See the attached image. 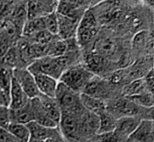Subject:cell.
<instances>
[{
    "mask_svg": "<svg viewBox=\"0 0 154 142\" xmlns=\"http://www.w3.org/2000/svg\"><path fill=\"white\" fill-rule=\"evenodd\" d=\"M69 65V58L64 54L59 57L43 56L36 59L28 66L31 73H42L59 79Z\"/></svg>",
    "mask_w": 154,
    "mask_h": 142,
    "instance_id": "obj_1",
    "label": "cell"
},
{
    "mask_svg": "<svg viewBox=\"0 0 154 142\" xmlns=\"http://www.w3.org/2000/svg\"><path fill=\"white\" fill-rule=\"evenodd\" d=\"M94 77V74L83 67H72L66 68L60 77V82L63 83L75 92L81 93L86 85Z\"/></svg>",
    "mask_w": 154,
    "mask_h": 142,
    "instance_id": "obj_2",
    "label": "cell"
},
{
    "mask_svg": "<svg viewBox=\"0 0 154 142\" xmlns=\"http://www.w3.org/2000/svg\"><path fill=\"white\" fill-rule=\"evenodd\" d=\"M54 98L61 111L79 113L84 109L80 100V94L70 89L61 82H58Z\"/></svg>",
    "mask_w": 154,
    "mask_h": 142,
    "instance_id": "obj_3",
    "label": "cell"
},
{
    "mask_svg": "<svg viewBox=\"0 0 154 142\" xmlns=\"http://www.w3.org/2000/svg\"><path fill=\"white\" fill-rule=\"evenodd\" d=\"M97 21L95 14L88 10L86 11L81 19L79 21L76 34L78 43L86 45L89 43L97 35Z\"/></svg>",
    "mask_w": 154,
    "mask_h": 142,
    "instance_id": "obj_4",
    "label": "cell"
},
{
    "mask_svg": "<svg viewBox=\"0 0 154 142\" xmlns=\"http://www.w3.org/2000/svg\"><path fill=\"white\" fill-rule=\"evenodd\" d=\"M13 77L30 99L37 97L39 95L40 93L37 88L34 77L32 74L28 70V68H13Z\"/></svg>",
    "mask_w": 154,
    "mask_h": 142,
    "instance_id": "obj_5",
    "label": "cell"
},
{
    "mask_svg": "<svg viewBox=\"0 0 154 142\" xmlns=\"http://www.w3.org/2000/svg\"><path fill=\"white\" fill-rule=\"evenodd\" d=\"M78 113L61 111L59 126L63 135L68 139H75L79 132V119L77 115Z\"/></svg>",
    "mask_w": 154,
    "mask_h": 142,
    "instance_id": "obj_6",
    "label": "cell"
},
{
    "mask_svg": "<svg viewBox=\"0 0 154 142\" xmlns=\"http://www.w3.org/2000/svg\"><path fill=\"white\" fill-rule=\"evenodd\" d=\"M153 140V122L151 120H142L136 129L127 138L126 142H152Z\"/></svg>",
    "mask_w": 154,
    "mask_h": 142,
    "instance_id": "obj_7",
    "label": "cell"
},
{
    "mask_svg": "<svg viewBox=\"0 0 154 142\" xmlns=\"http://www.w3.org/2000/svg\"><path fill=\"white\" fill-rule=\"evenodd\" d=\"M32 74L34 77L39 93L46 96L54 97L58 86V81H57L58 79L42 73H32Z\"/></svg>",
    "mask_w": 154,
    "mask_h": 142,
    "instance_id": "obj_8",
    "label": "cell"
},
{
    "mask_svg": "<svg viewBox=\"0 0 154 142\" xmlns=\"http://www.w3.org/2000/svg\"><path fill=\"white\" fill-rule=\"evenodd\" d=\"M29 101H30V98L23 92V90L21 88L19 84L16 82V80L13 77L11 87H10V91H9L8 107L13 110L19 109V108L26 105Z\"/></svg>",
    "mask_w": 154,
    "mask_h": 142,
    "instance_id": "obj_9",
    "label": "cell"
},
{
    "mask_svg": "<svg viewBox=\"0 0 154 142\" xmlns=\"http://www.w3.org/2000/svg\"><path fill=\"white\" fill-rule=\"evenodd\" d=\"M58 14L59 21V32L58 35L62 40L71 39L74 34H76L77 27H78V18L68 17L61 14Z\"/></svg>",
    "mask_w": 154,
    "mask_h": 142,
    "instance_id": "obj_10",
    "label": "cell"
},
{
    "mask_svg": "<svg viewBox=\"0 0 154 142\" xmlns=\"http://www.w3.org/2000/svg\"><path fill=\"white\" fill-rule=\"evenodd\" d=\"M38 98L46 114L51 120H53L56 123H58V126H59V122H60V115H61V109L60 105L58 104L56 99L54 97L46 96L41 94H39Z\"/></svg>",
    "mask_w": 154,
    "mask_h": 142,
    "instance_id": "obj_11",
    "label": "cell"
},
{
    "mask_svg": "<svg viewBox=\"0 0 154 142\" xmlns=\"http://www.w3.org/2000/svg\"><path fill=\"white\" fill-rule=\"evenodd\" d=\"M26 125L30 131L32 139L38 140H47L50 138L56 135V131H55L56 128L45 127L35 121H31L28 123H26Z\"/></svg>",
    "mask_w": 154,
    "mask_h": 142,
    "instance_id": "obj_12",
    "label": "cell"
},
{
    "mask_svg": "<svg viewBox=\"0 0 154 142\" xmlns=\"http://www.w3.org/2000/svg\"><path fill=\"white\" fill-rule=\"evenodd\" d=\"M141 121L142 120H140L138 116H122L116 120L115 130L123 136L128 138L139 125Z\"/></svg>",
    "mask_w": 154,
    "mask_h": 142,
    "instance_id": "obj_13",
    "label": "cell"
},
{
    "mask_svg": "<svg viewBox=\"0 0 154 142\" xmlns=\"http://www.w3.org/2000/svg\"><path fill=\"white\" fill-rule=\"evenodd\" d=\"M80 100L84 109L88 112H90L95 114H100L101 113L106 111V104L105 102L98 97L91 96L83 93H80Z\"/></svg>",
    "mask_w": 154,
    "mask_h": 142,
    "instance_id": "obj_14",
    "label": "cell"
},
{
    "mask_svg": "<svg viewBox=\"0 0 154 142\" xmlns=\"http://www.w3.org/2000/svg\"><path fill=\"white\" fill-rule=\"evenodd\" d=\"M10 109V108H9ZM11 122L26 124L31 121H33V113L30 104V101L26 105L19 109H10Z\"/></svg>",
    "mask_w": 154,
    "mask_h": 142,
    "instance_id": "obj_15",
    "label": "cell"
},
{
    "mask_svg": "<svg viewBox=\"0 0 154 142\" xmlns=\"http://www.w3.org/2000/svg\"><path fill=\"white\" fill-rule=\"evenodd\" d=\"M142 108L143 107L139 106L127 97L118 101L115 104V110L122 113L123 116H138L143 110Z\"/></svg>",
    "mask_w": 154,
    "mask_h": 142,
    "instance_id": "obj_16",
    "label": "cell"
},
{
    "mask_svg": "<svg viewBox=\"0 0 154 142\" xmlns=\"http://www.w3.org/2000/svg\"><path fill=\"white\" fill-rule=\"evenodd\" d=\"M6 130L18 142H29L31 139L30 131L26 124L11 122Z\"/></svg>",
    "mask_w": 154,
    "mask_h": 142,
    "instance_id": "obj_17",
    "label": "cell"
},
{
    "mask_svg": "<svg viewBox=\"0 0 154 142\" xmlns=\"http://www.w3.org/2000/svg\"><path fill=\"white\" fill-rule=\"evenodd\" d=\"M83 94L101 98L107 93V89L106 85L99 79H96L94 77L90 79V81L86 85L83 91ZM102 99V98H101Z\"/></svg>",
    "mask_w": 154,
    "mask_h": 142,
    "instance_id": "obj_18",
    "label": "cell"
},
{
    "mask_svg": "<svg viewBox=\"0 0 154 142\" xmlns=\"http://www.w3.org/2000/svg\"><path fill=\"white\" fill-rule=\"evenodd\" d=\"M13 80V68L0 61V88L9 101V91Z\"/></svg>",
    "mask_w": 154,
    "mask_h": 142,
    "instance_id": "obj_19",
    "label": "cell"
},
{
    "mask_svg": "<svg viewBox=\"0 0 154 142\" xmlns=\"http://www.w3.org/2000/svg\"><path fill=\"white\" fill-rule=\"evenodd\" d=\"M98 119H99V124H98L97 134L109 132L116 129V119H115V117L111 113H107L106 111L98 114Z\"/></svg>",
    "mask_w": 154,
    "mask_h": 142,
    "instance_id": "obj_20",
    "label": "cell"
},
{
    "mask_svg": "<svg viewBox=\"0 0 154 142\" xmlns=\"http://www.w3.org/2000/svg\"><path fill=\"white\" fill-rule=\"evenodd\" d=\"M98 124H99V119L98 115L92 113L90 112H88V113L84 114V117L79 121V128L83 130L85 132H97L98 130Z\"/></svg>",
    "mask_w": 154,
    "mask_h": 142,
    "instance_id": "obj_21",
    "label": "cell"
},
{
    "mask_svg": "<svg viewBox=\"0 0 154 142\" xmlns=\"http://www.w3.org/2000/svg\"><path fill=\"white\" fill-rule=\"evenodd\" d=\"M134 103L143 108H152L153 106V95L152 92H143L137 95L127 96Z\"/></svg>",
    "mask_w": 154,
    "mask_h": 142,
    "instance_id": "obj_22",
    "label": "cell"
},
{
    "mask_svg": "<svg viewBox=\"0 0 154 142\" xmlns=\"http://www.w3.org/2000/svg\"><path fill=\"white\" fill-rule=\"evenodd\" d=\"M44 23V29L52 35H58L59 32V21L58 14L55 12L49 13L42 16Z\"/></svg>",
    "mask_w": 154,
    "mask_h": 142,
    "instance_id": "obj_23",
    "label": "cell"
},
{
    "mask_svg": "<svg viewBox=\"0 0 154 142\" xmlns=\"http://www.w3.org/2000/svg\"><path fill=\"white\" fill-rule=\"evenodd\" d=\"M57 14L68 17L78 18V7L75 4L68 0L60 1L57 5Z\"/></svg>",
    "mask_w": 154,
    "mask_h": 142,
    "instance_id": "obj_24",
    "label": "cell"
},
{
    "mask_svg": "<svg viewBox=\"0 0 154 142\" xmlns=\"http://www.w3.org/2000/svg\"><path fill=\"white\" fill-rule=\"evenodd\" d=\"M116 48V44L115 41H113L111 39L106 38L101 41H99L96 46L97 49V54L100 56H107V55H112Z\"/></svg>",
    "mask_w": 154,
    "mask_h": 142,
    "instance_id": "obj_25",
    "label": "cell"
},
{
    "mask_svg": "<svg viewBox=\"0 0 154 142\" xmlns=\"http://www.w3.org/2000/svg\"><path fill=\"white\" fill-rule=\"evenodd\" d=\"M98 136H99L98 139L99 142H126L127 140L126 137L123 136L116 130L109 132L98 134Z\"/></svg>",
    "mask_w": 154,
    "mask_h": 142,
    "instance_id": "obj_26",
    "label": "cell"
},
{
    "mask_svg": "<svg viewBox=\"0 0 154 142\" xmlns=\"http://www.w3.org/2000/svg\"><path fill=\"white\" fill-rule=\"evenodd\" d=\"M10 119V109L6 105H0V128L7 129Z\"/></svg>",
    "mask_w": 154,
    "mask_h": 142,
    "instance_id": "obj_27",
    "label": "cell"
},
{
    "mask_svg": "<svg viewBox=\"0 0 154 142\" xmlns=\"http://www.w3.org/2000/svg\"><path fill=\"white\" fill-rule=\"evenodd\" d=\"M146 86L143 80H137L134 81L132 85H130V86L128 87V95H137L140 93L144 92Z\"/></svg>",
    "mask_w": 154,
    "mask_h": 142,
    "instance_id": "obj_28",
    "label": "cell"
},
{
    "mask_svg": "<svg viewBox=\"0 0 154 142\" xmlns=\"http://www.w3.org/2000/svg\"><path fill=\"white\" fill-rule=\"evenodd\" d=\"M0 142H18L14 137L4 128H0Z\"/></svg>",
    "mask_w": 154,
    "mask_h": 142,
    "instance_id": "obj_29",
    "label": "cell"
},
{
    "mask_svg": "<svg viewBox=\"0 0 154 142\" xmlns=\"http://www.w3.org/2000/svg\"><path fill=\"white\" fill-rule=\"evenodd\" d=\"M11 47V44L9 43V40L6 38L0 39V59L4 57V55L6 53V51Z\"/></svg>",
    "mask_w": 154,
    "mask_h": 142,
    "instance_id": "obj_30",
    "label": "cell"
},
{
    "mask_svg": "<svg viewBox=\"0 0 154 142\" xmlns=\"http://www.w3.org/2000/svg\"><path fill=\"white\" fill-rule=\"evenodd\" d=\"M144 83H145L147 90L152 93V91H153V73H152V70H151L147 74Z\"/></svg>",
    "mask_w": 154,
    "mask_h": 142,
    "instance_id": "obj_31",
    "label": "cell"
},
{
    "mask_svg": "<svg viewBox=\"0 0 154 142\" xmlns=\"http://www.w3.org/2000/svg\"><path fill=\"white\" fill-rule=\"evenodd\" d=\"M145 41H146L145 32H140L134 38V45L137 47H141L145 43Z\"/></svg>",
    "mask_w": 154,
    "mask_h": 142,
    "instance_id": "obj_32",
    "label": "cell"
},
{
    "mask_svg": "<svg viewBox=\"0 0 154 142\" xmlns=\"http://www.w3.org/2000/svg\"><path fill=\"white\" fill-rule=\"evenodd\" d=\"M8 104H9L8 99L3 94H0V105H6V106H8Z\"/></svg>",
    "mask_w": 154,
    "mask_h": 142,
    "instance_id": "obj_33",
    "label": "cell"
},
{
    "mask_svg": "<svg viewBox=\"0 0 154 142\" xmlns=\"http://www.w3.org/2000/svg\"><path fill=\"white\" fill-rule=\"evenodd\" d=\"M0 94H3V92H2V90H1V88H0ZM3 95H4V94H3ZM5 97H6V96H5Z\"/></svg>",
    "mask_w": 154,
    "mask_h": 142,
    "instance_id": "obj_34",
    "label": "cell"
},
{
    "mask_svg": "<svg viewBox=\"0 0 154 142\" xmlns=\"http://www.w3.org/2000/svg\"><path fill=\"white\" fill-rule=\"evenodd\" d=\"M60 1H66V0H60Z\"/></svg>",
    "mask_w": 154,
    "mask_h": 142,
    "instance_id": "obj_35",
    "label": "cell"
},
{
    "mask_svg": "<svg viewBox=\"0 0 154 142\" xmlns=\"http://www.w3.org/2000/svg\"><path fill=\"white\" fill-rule=\"evenodd\" d=\"M97 142H99V141H98V140H97Z\"/></svg>",
    "mask_w": 154,
    "mask_h": 142,
    "instance_id": "obj_36",
    "label": "cell"
}]
</instances>
